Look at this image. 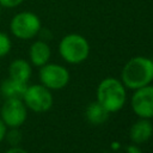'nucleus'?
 Here are the masks:
<instances>
[{
    "label": "nucleus",
    "instance_id": "f3484780",
    "mask_svg": "<svg viewBox=\"0 0 153 153\" xmlns=\"http://www.w3.org/2000/svg\"><path fill=\"white\" fill-rule=\"evenodd\" d=\"M7 126L4 123V121L0 118V142H2L5 140V136H6V133H7Z\"/></svg>",
    "mask_w": 153,
    "mask_h": 153
},
{
    "label": "nucleus",
    "instance_id": "7ed1b4c3",
    "mask_svg": "<svg viewBox=\"0 0 153 153\" xmlns=\"http://www.w3.org/2000/svg\"><path fill=\"white\" fill-rule=\"evenodd\" d=\"M59 53L61 57L71 65L81 63L88 57L90 44L84 36L79 33H68L60 41Z\"/></svg>",
    "mask_w": 153,
    "mask_h": 153
},
{
    "label": "nucleus",
    "instance_id": "0eeeda50",
    "mask_svg": "<svg viewBox=\"0 0 153 153\" xmlns=\"http://www.w3.org/2000/svg\"><path fill=\"white\" fill-rule=\"evenodd\" d=\"M39 81L49 90H61L69 81V72L66 67L57 63H45L39 67Z\"/></svg>",
    "mask_w": 153,
    "mask_h": 153
},
{
    "label": "nucleus",
    "instance_id": "dca6fc26",
    "mask_svg": "<svg viewBox=\"0 0 153 153\" xmlns=\"http://www.w3.org/2000/svg\"><path fill=\"white\" fill-rule=\"evenodd\" d=\"M24 0H0V6L5 8H14L19 6Z\"/></svg>",
    "mask_w": 153,
    "mask_h": 153
},
{
    "label": "nucleus",
    "instance_id": "9d476101",
    "mask_svg": "<svg viewBox=\"0 0 153 153\" xmlns=\"http://www.w3.org/2000/svg\"><path fill=\"white\" fill-rule=\"evenodd\" d=\"M153 135V124L148 118H140L136 121L129 130V137L133 143H143Z\"/></svg>",
    "mask_w": 153,
    "mask_h": 153
},
{
    "label": "nucleus",
    "instance_id": "20e7f679",
    "mask_svg": "<svg viewBox=\"0 0 153 153\" xmlns=\"http://www.w3.org/2000/svg\"><path fill=\"white\" fill-rule=\"evenodd\" d=\"M42 29L39 17L30 11H23L14 14L10 22L11 33L19 39H31L39 33Z\"/></svg>",
    "mask_w": 153,
    "mask_h": 153
},
{
    "label": "nucleus",
    "instance_id": "f03ea898",
    "mask_svg": "<svg viewBox=\"0 0 153 153\" xmlns=\"http://www.w3.org/2000/svg\"><path fill=\"white\" fill-rule=\"evenodd\" d=\"M97 102L103 105L109 112H116L121 110L126 103L127 93L122 81L115 78L103 79L96 91Z\"/></svg>",
    "mask_w": 153,
    "mask_h": 153
},
{
    "label": "nucleus",
    "instance_id": "1a4fd4ad",
    "mask_svg": "<svg viewBox=\"0 0 153 153\" xmlns=\"http://www.w3.org/2000/svg\"><path fill=\"white\" fill-rule=\"evenodd\" d=\"M51 56L50 47L44 41H35L29 49V59L31 66L35 67H42L45 63L49 62Z\"/></svg>",
    "mask_w": 153,
    "mask_h": 153
},
{
    "label": "nucleus",
    "instance_id": "2eb2a0df",
    "mask_svg": "<svg viewBox=\"0 0 153 153\" xmlns=\"http://www.w3.org/2000/svg\"><path fill=\"white\" fill-rule=\"evenodd\" d=\"M11 48H12L11 38L8 37L7 33L0 31V59L5 57L11 51Z\"/></svg>",
    "mask_w": 153,
    "mask_h": 153
},
{
    "label": "nucleus",
    "instance_id": "4468645a",
    "mask_svg": "<svg viewBox=\"0 0 153 153\" xmlns=\"http://www.w3.org/2000/svg\"><path fill=\"white\" fill-rule=\"evenodd\" d=\"M22 133L19 130V128H10V130L7 129L5 140H7V142L11 146H19V143L22 142Z\"/></svg>",
    "mask_w": 153,
    "mask_h": 153
},
{
    "label": "nucleus",
    "instance_id": "9b49d317",
    "mask_svg": "<svg viewBox=\"0 0 153 153\" xmlns=\"http://www.w3.org/2000/svg\"><path fill=\"white\" fill-rule=\"evenodd\" d=\"M27 82L18 81L12 78H7L0 84V94L4 99H23L26 91Z\"/></svg>",
    "mask_w": 153,
    "mask_h": 153
},
{
    "label": "nucleus",
    "instance_id": "a211bd4d",
    "mask_svg": "<svg viewBox=\"0 0 153 153\" xmlns=\"http://www.w3.org/2000/svg\"><path fill=\"white\" fill-rule=\"evenodd\" d=\"M5 153H27V151L22 148L20 146H11Z\"/></svg>",
    "mask_w": 153,
    "mask_h": 153
},
{
    "label": "nucleus",
    "instance_id": "aec40b11",
    "mask_svg": "<svg viewBox=\"0 0 153 153\" xmlns=\"http://www.w3.org/2000/svg\"><path fill=\"white\" fill-rule=\"evenodd\" d=\"M0 7H1V6H0Z\"/></svg>",
    "mask_w": 153,
    "mask_h": 153
},
{
    "label": "nucleus",
    "instance_id": "6ab92c4d",
    "mask_svg": "<svg viewBox=\"0 0 153 153\" xmlns=\"http://www.w3.org/2000/svg\"><path fill=\"white\" fill-rule=\"evenodd\" d=\"M127 153H142V151L140 149V147L136 143H131V145L127 146Z\"/></svg>",
    "mask_w": 153,
    "mask_h": 153
},
{
    "label": "nucleus",
    "instance_id": "ddd939ff",
    "mask_svg": "<svg viewBox=\"0 0 153 153\" xmlns=\"http://www.w3.org/2000/svg\"><path fill=\"white\" fill-rule=\"evenodd\" d=\"M109 111L103 106L100 105L97 100L94 102H91L87 108H86V111H85V115H86V118L87 121L91 123V124H94V126H100L103 124L108 118H109Z\"/></svg>",
    "mask_w": 153,
    "mask_h": 153
},
{
    "label": "nucleus",
    "instance_id": "39448f33",
    "mask_svg": "<svg viewBox=\"0 0 153 153\" xmlns=\"http://www.w3.org/2000/svg\"><path fill=\"white\" fill-rule=\"evenodd\" d=\"M23 102L26 108L33 112H45L50 110L54 103L51 90L47 88L42 84L27 85L23 96Z\"/></svg>",
    "mask_w": 153,
    "mask_h": 153
},
{
    "label": "nucleus",
    "instance_id": "f257e3e1",
    "mask_svg": "<svg viewBox=\"0 0 153 153\" xmlns=\"http://www.w3.org/2000/svg\"><path fill=\"white\" fill-rule=\"evenodd\" d=\"M121 81L130 90L149 85L153 81V60L145 56L131 57L122 68Z\"/></svg>",
    "mask_w": 153,
    "mask_h": 153
},
{
    "label": "nucleus",
    "instance_id": "423d86ee",
    "mask_svg": "<svg viewBox=\"0 0 153 153\" xmlns=\"http://www.w3.org/2000/svg\"><path fill=\"white\" fill-rule=\"evenodd\" d=\"M0 118L7 128H20L27 118V108L23 99H5L0 104Z\"/></svg>",
    "mask_w": 153,
    "mask_h": 153
},
{
    "label": "nucleus",
    "instance_id": "f8f14e48",
    "mask_svg": "<svg viewBox=\"0 0 153 153\" xmlns=\"http://www.w3.org/2000/svg\"><path fill=\"white\" fill-rule=\"evenodd\" d=\"M32 74L31 63L24 59H16L8 66V78L27 82Z\"/></svg>",
    "mask_w": 153,
    "mask_h": 153
},
{
    "label": "nucleus",
    "instance_id": "6e6552de",
    "mask_svg": "<svg viewBox=\"0 0 153 153\" xmlns=\"http://www.w3.org/2000/svg\"><path fill=\"white\" fill-rule=\"evenodd\" d=\"M130 104L134 114L140 118H153V86L146 85L135 90Z\"/></svg>",
    "mask_w": 153,
    "mask_h": 153
}]
</instances>
